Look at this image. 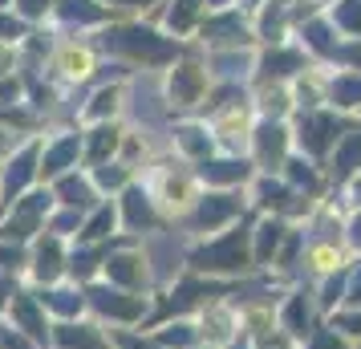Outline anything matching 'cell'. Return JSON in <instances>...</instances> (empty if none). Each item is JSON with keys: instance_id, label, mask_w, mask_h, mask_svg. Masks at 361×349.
Instances as JSON below:
<instances>
[{"instance_id": "obj_1", "label": "cell", "mask_w": 361, "mask_h": 349, "mask_svg": "<svg viewBox=\"0 0 361 349\" xmlns=\"http://www.w3.org/2000/svg\"><path fill=\"white\" fill-rule=\"evenodd\" d=\"M98 45L106 53H114L122 61H134V66H166L183 53V41L166 37L163 29L154 25H142V20H122V25H106L98 33Z\"/></svg>"}, {"instance_id": "obj_2", "label": "cell", "mask_w": 361, "mask_h": 349, "mask_svg": "<svg viewBox=\"0 0 361 349\" xmlns=\"http://www.w3.org/2000/svg\"><path fill=\"white\" fill-rule=\"evenodd\" d=\"M195 37L207 49H240V45H252V41H256V25H252L247 13H240V8L231 4V8L207 13Z\"/></svg>"}, {"instance_id": "obj_3", "label": "cell", "mask_w": 361, "mask_h": 349, "mask_svg": "<svg viewBox=\"0 0 361 349\" xmlns=\"http://www.w3.org/2000/svg\"><path fill=\"white\" fill-rule=\"evenodd\" d=\"M53 25L57 29H106V25H114V8H110V0H53Z\"/></svg>"}, {"instance_id": "obj_4", "label": "cell", "mask_w": 361, "mask_h": 349, "mask_svg": "<svg viewBox=\"0 0 361 349\" xmlns=\"http://www.w3.org/2000/svg\"><path fill=\"white\" fill-rule=\"evenodd\" d=\"M309 69V53L300 49V45H268V49L256 57V73H260V82H280V78H300Z\"/></svg>"}, {"instance_id": "obj_5", "label": "cell", "mask_w": 361, "mask_h": 349, "mask_svg": "<svg viewBox=\"0 0 361 349\" xmlns=\"http://www.w3.org/2000/svg\"><path fill=\"white\" fill-rule=\"evenodd\" d=\"M166 98H171V106H199L207 98V66L179 61L166 78Z\"/></svg>"}, {"instance_id": "obj_6", "label": "cell", "mask_w": 361, "mask_h": 349, "mask_svg": "<svg viewBox=\"0 0 361 349\" xmlns=\"http://www.w3.org/2000/svg\"><path fill=\"white\" fill-rule=\"evenodd\" d=\"M300 147L305 154H325L333 142H341V118L337 114H321V110H309L300 118Z\"/></svg>"}, {"instance_id": "obj_7", "label": "cell", "mask_w": 361, "mask_h": 349, "mask_svg": "<svg viewBox=\"0 0 361 349\" xmlns=\"http://www.w3.org/2000/svg\"><path fill=\"white\" fill-rule=\"evenodd\" d=\"M207 17V4L203 0H166L163 4V33L166 37H191L199 33V25Z\"/></svg>"}, {"instance_id": "obj_8", "label": "cell", "mask_w": 361, "mask_h": 349, "mask_svg": "<svg viewBox=\"0 0 361 349\" xmlns=\"http://www.w3.org/2000/svg\"><path fill=\"white\" fill-rule=\"evenodd\" d=\"M296 45L305 53H317V57H329V53L337 49V29L329 25L325 13H317V17H305L296 25Z\"/></svg>"}, {"instance_id": "obj_9", "label": "cell", "mask_w": 361, "mask_h": 349, "mask_svg": "<svg viewBox=\"0 0 361 349\" xmlns=\"http://www.w3.org/2000/svg\"><path fill=\"white\" fill-rule=\"evenodd\" d=\"M284 150H288V130L276 118H268L256 130V159H260L264 171H276V166H284Z\"/></svg>"}, {"instance_id": "obj_10", "label": "cell", "mask_w": 361, "mask_h": 349, "mask_svg": "<svg viewBox=\"0 0 361 349\" xmlns=\"http://www.w3.org/2000/svg\"><path fill=\"white\" fill-rule=\"evenodd\" d=\"M78 150H82V134H61V138H53L49 147L41 150V159H37V171L41 175H66V166H73L78 159Z\"/></svg>"}, {"instance_id": "obj_11", "label": "cell", "mask_w": 361, "mask_h": 349, "mask_svg": "<svg viewBox=\"0 0 361 349\" xmlns=\"http://www.w3.org/2000/svg\"><path fill=\"white\" fill-rule=\"evenodd\" d=\"M53 69H57L61 78H69V82L90 78V69H94V49H90L85 41H69V45H61V49H57Z\"/></svg>"}, {"instance_id": "obj_12", "label": "cell", "mask_w": 361, "mask_h": 349, "mask_svg": "<svg viewBox=\"0 0 361 349\" xmlns=\"http://www.w3.org/2000/svg\"><path fill=\"white\" fill-rule=\"evenodd\" d=\"M207 61H212V69L219 73V78L235 82V78H244V73L256 69V53L252 49H212Z\"/></svg>"}, {"instance_id": "obj_13", "label": "cell", "mask_w": 361, "mask_h": 349, "mask_svg": "<svg viewBox=\"0 0 361 349\" xmlns=\"http://www.w3.org/2000/svg\"><path fill=\"white\" fill-rule=\"evenodd\" d=\"M33 171H37V147H25L20 154H13V163L4 171V200H17L25 183L33 179Z\"/></svg>"}, {"instance_id": "obj_14", "label": "cell", "mask_w": 361, "mask_h": 349, "mask_svg": "<svg viewBox=\"0 0 361 349\" xmlns=\"http://www.w3.org/2000/svg\"><path fill=\"white\" fill-rule=\"evenodd\" d=\"M329 102L337 106V110H357L361 106V73H337L333 82H329Z\"/></svg>"}, {"instance_id": "obj_15", "label": "cell", "mask_w": 361, "mask_h": 349, "mask_svg": "<svg viewBox=\"0 0 361 349\" xmlns=\"http://www.w3.org/2000/svg\"><path fill=\"white\" fill-rule=\"evenodd\" d=\"M235 212H240L235 195H207V200L199 203V224H203V228H215V224H224V219L235 216Z\"/></svg>"}, {"instance_id": "obj_16", "label": "cell", "mask_w": 361, "mask_h": 349, "mask_svg": "<svg viewBox=\"0 0 361 349\" xmlns=\"http://www.w3.org/2000/svg\"><path fill=\"white\" fill-rule=\"evenodd\" d=\"M247 175V163L240 159H215V163H203V179H212V183H244Z\"/></svg>"}, {"instance_id": "obj_17", "label": "cell", "mask_w": 361, "mask_h": 349, "mask_svg": "<svg viewBox=\"0 0 361 349\" xmlns=\"http://www.w3.org/2000/svg\"><path fill=\"white\" fill-rule=\"evenodd\" d=\"M357 159H361V130H349L341 142H337V150H333V171H337V175H353Z\"/></svg>"}, {"instance_id": "obj_18", "label": "cell", "mask_w": 361, "mask_h": 349, "mask_svg": "<svg viewBox=\"0 0 361 349\" xmlns=\"http://www.w3.org/2000/svg\"><path fill=\"white\" fill-rule=\"evenodd\" d=\"M57 195H61L69 207H85V203L94 200V187L85 183V179H78V175H61V179H57Z\"/></svg>"}, {"instance_id": "obj_19", "label": "cell", "mask_w": 361, "mask_h": 349, "mask_svg": "<svg viewBox=\"0 0 361 349\" xmlns=\"http://www.w3.org/2000/svg\"><path fill=\"white\" fill-rule=\"evenodd\" d=\"M118 147V126H98V130L90 134V163H106Z\"/></svg>"}, {"instance_id": "obj_20", "label": "cell", "mask_w": 361, "mask_h": 349, "mask_svg": "<svg viewBox=\"0 0 361 349\" xmlns=\"http://www.w3.org/2000/svg\"><path fill=\"white\" fill-rule=\"evenodd\" d=\"M329 61L345 66L349 73H361V37H345V41H337V49L329 53Z\"/></svg>"}, {"instance_id": "obj_21", "label": "cell", "mask_w": 361, "mask_h": 349, "mask_svg": "<svg viewBox=\"0 0 361 349\" xmlns=\"http://www.w3.org/2000/svg\"><path fill=\"white\" fill-rule=\"evenodd\" d=\"M175 142H179L187 154H207V150H212V138H207L203 126H179V130H175Z\"/></svg>"}, {"instance_id": "obj_22", "label": "cell", "mask_w": 361, "mask_h": 349, "mask_svg": "<svg viewBox=\"0 0 361 349\" xmlns=\"http://www.w3.org/2000/svg\"><path fill=\"white\" fill-rule=\"evenodd\" d=\"M29 33H33V29H29L17 13H8V8L0 13V45H20Z\"/></svg>"}, {"instance_id": "obj_23", "label": "cell", "mask_w": 361, "mask_h": 349, "mask_svg": "<svg viewBox=\"0 0 361 349\" xmlns=\"http://www.w3.org/2000/svg\"><path fill=\"white\" fill-rule=\"evenodd\" d=\"M13 13L33 29V25H41V20L53 13V0H13Z\"/></svg>"}, {"instance_id": "obj_24", "label": "cell", "mask_w": 361, "mask_h": 349, "mask_svg": "<svg viewBox=\"0 0 361 349\" xmlns=\"http://www.w3.org/2000/svg\"><path fill=\"white\" fill-rule=\"evenodd\" d=\"M118 98H122V90H118V85H106V90H98V94H94V106L85 110V118H106V114H114V110H118Z\"/></svg>"}, {"instance_id": "obj_25", "label": "cell", "mask_w": 361, "mask_h": 349, "mask_svg": "<svg viewBox=\"0 0 361 349\" xmlns=\"http://www.w3.org/2000/svg\"><path fill=\"white\" fill-rule=\"evenodd\" d=\"M126 212H130V224H150V203L142 191H130L126 195Z\"/></svg>"}, {"instance_id": "obj_26", "label": "cell", "mask_w": 361, "mask_h": 349, "mask_svg": "<svg viewBox=\"0 0 361 349\" xmlns=\"http://www.w3.org/2000/svg\"><path fill=\"white\" fill-rule=\"evenodd\" d=\"M163 0H110V8L122 13V17H130V13H150V8H159Z\"/></svg>"}, {"instance_id": "obj_27", "label": "cell", "mask_w": 361, "mask_h": 349, "mask_svg": "<svg viewBox=\"0 0 361 349\" xmlns=\"http://www.w3.org/2000/svg\"><path fill=\"white\" fill-rule=\"evenodd\" d=\"M98 183L102 187H122L126 183V171H122L118 163H102L98 166Z\"/></svg>"}, {"instance_id": "obj_28", "label": "cell", "mask_w": 361, "mask_h": 349, "mask_svg": "<svg viewBox=\"0 0 361 349\" xmlns=\"http://www.w3.org/2000/svg\"><path fill=\"white\" fill-rule=\"evenodd\" d=\"M20 102V82L17 78H0V106H17Z\"/></svg>"}, {"instance_id": "obj_29", "label": "cell", "mask_w": 361, "mask_h": 349, "mask_svg": "<svg viewBox=\"0 0 361 349\" xmlns=\"http://www.w3.org/2000/svg\"><path fill=\"white\" fill-rule=\"evenodd\" d=\"M110 224H114V212H110V207H98V216H94V224H90V232L85 235H106Z\"/></svg>"}, {"instance_id": "obj_30", "label": "cell", "mask_w": 361, "mask_h": 349, "mask_svg": "<svg viewBox=\"0 0 361 349\" xmlns=\"http://www.w3.org/2000/svg\"><path fill=\"white\" fill-rule=\"evenodd\" d=\"M13 66H17L13 45H0V78H13Z\"/></svg>"}, {"instance_id": "obj_31", "label": "cell", "mask_w": 361, "mask_h": 349, "mask_svg": "<svg viewBox=\"0 0 361 349\" xmlns=\"http://www.w3.org/2000/svg\"><path fill=\"white\" fill-rule=\"evenodd\" d=\"M264 4H268V0H235V8H240V13H247V17H256Z\"/></svg>"}, {"instance_id": "obj_32", "label": "cell", "mask_w": 361, "mask_h": 349, "mask_svg": "<svg viewBox=\"0 0 361 349\" xmlns=\"http://www.w3.org/2000/svg\"><path fill=\"white\" fill-rule=\"evenodd\" d=\"M203 4H207V13H219V8H231L235 0H203Z\"/></svg>"}, {"instance_id": "obj_33", "label": "cell", "mask_w": 361, "mask_h": 349, "mask_svg": "<svg viewBox=\"0 0 361 349\" xmlns=\"http://www.w3.org/2000/svg\"><path fill=\"white\" fill-rule=\"evenodd\" d=\"M8 147H13V134H8V130H0V154H4Z\"/></svg>"}, {"instance_id": "obj_34", "label": "cell", "mask_w": 361, "mask_h": 349, "mask_svg": "<svg viewBox=\"0 0 361 349\" xmlns=\"http://www.w3.org/2000/svg\"><path fill=\"white\" fill-rule=\"evenodd\" d=\"M8 4H13V0H0V13H4V8H8Z\"/></svg>"}]
</instances>
